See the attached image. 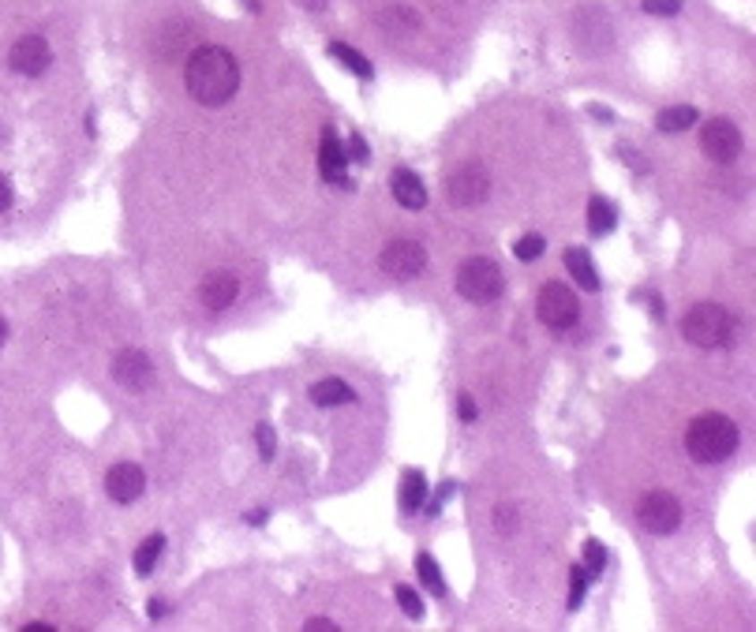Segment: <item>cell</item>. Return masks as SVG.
<instances>
[{"mask_svg":"<svg viewBox=\"0 0 756 632\" xmlns=\"http://www.w3.org/2000/svg\"><path fill=\"white\" fill-rule=\"evenodd\" d=\"M565 269L573 273V281L584 288V292H599V273H596V262H592V255H588L584 247H570L565 251Z\"/></svg>","mask_w":756,"mask_h":632,"instance_id":"e0dca14e","label":"cell"},{"mask_svg":"<svg viewBox=\"0 0 756 632\" xmlns=\"http://www.w3.org/2000/svg\"><path fill=\"white\" fill-rule=\"evenodd\" d=\"M697 120H700V113L692 109V105H674V109H663V113L656 116V128H659V132H685V128H692Z\"/></svg>","mask_w":756,"mask_h":632,"instance_id":"603a6c76","label":"cell"},{"mask_svg":"<svg viewBox=\"0 0 756 632\" xmlns=\"http://www.w3.org/2000/svg\"><path fill=\"white\" fill-rule=\"evenodd\" d=\"M580 568H584V573H588V580H596V576H603V568H606V551H603V546H599L596 539H592V542L584 546V561H580Z\"/></svg>","mask_w":756,"mask_h":632,"instance_id":"d4e9b609","label":"cell"},{"mask_svg":"<svg viewBox=\"0 0 756 632\" xmlns=\"http://www.w3.org/2000/svg\"><path fill=\"white\" fill-rule=\"evenodd\" d=\"M142 487H146L142 468L128 465V460H124V465H113L109 475H105V491H109V498L120 501V505H132L142 494Z\"/></svg>","mask_w":756,"mask_h":632,"instance_id":"4fadbf2b","label":"cell"},{"mask_svg":"<svg viewBox=\"0 0 756 632\" xmlns=\"http://www.w3.org/2000/svg\"><path fill=\"white\" fill-rule=\"evenodd\" d=\"M536 314L539 322L547 329H570L580 319V303H577V292L562 281H547L539 288V300H536Z\"/></svg>","mask_w":756,"mask_h":632,"instance_id":"5b68a950","label":"cell"},{"mask_svg":"<svg viewBox=\"0 0 756 632\" xmlns=\"http://www.w3.org/2000/svg\"><path fill=\"white\" fill-rule=\"evenodd\" d=\"M326 53H330L333 60H341V64H345L352 75H360V79H371V75H374L371 60H367L364 53H356L352 46H345V41H330V46H326Z\"/></svg>","mask_w":756,"mask_h":632,"instance_id":"7402d4cb","label":"cell"},{"mask_svg":"<svg viewBox=\"0 0 756 632\" xmlns=\"http://www.w3.org/2000/svg\"><path fill=\"white\" fill-rule=\"evenodd\" d=\"M487 195H491V173H487V168H483L479 161L457 165L453 173H450V180H446V199H450V206L472 209V206H479Z\"/></svg>","mask_w":756,"mask_h":632,"instance_id":"8992f818","label":"cell"},{"mask_svg":"<svg viewBox=\"0 0 756 632\" xmlns=\"http://www.w3.org/2000/svg\"><path fill=\"white\" fill-rule=\"evenodd\" d=\"M637 520L644 532L670 535V532H678V524H682V501L670 491H648L637 501Z\"/></svg>","mask_w":756,"mask_h":632,"instance_id":"52a82bcc","label":"cell"},{"mask_svg":"<svg viewBox=\"0 0 756 632\" xmlns=\"http://www.w3.org/2000/svg\"><path fill=\"white\" fill-rule=\"evenodd\" d=\"M734 333H738V322H734V314L719 303H697V307H689L682 319V337L689 345L708 348V352L726 348L734 341Z\"/></svg>","mask_w":756,"mask_h":632,"instance_id":"3957f363","label":"cell"},{"mask_svg":"<svg viewBox=\"0 0 756 632\" xmlns=\"http://www.w3.org/2000/svg\"><path fill=\"white\" fill-rule=\"evenodd\" d=\"M584 587H588V573L580 565H573V573H570V610H577L584 602Z\"/></svg>","mask_w":756,"mask_h":632,"instance_id":"f546056e","label":"cell"},{"mask_svg":"<svg viewBox=\"0 0 756 632\" xmlns=\"http://www.w3.org/2000/svg\"><path fill=\"white\" fill-rule=\"evenodd\" d=\"M506 288V278L491 259H465L457 269V292L468 303H494Z\"/></svg>","mask_w":756,"mask_h":632,"instance_id":"277c9868","label":"cell"},{"mask_svg":"<svg viewBox=\"0 0 756 632\" xmlns=\"http://www.w3.org/2000/svg\"><path fill=\"white\" fill-rule=\"evenodd\" d=\"M255 441H259V457H262V460H274V453H278V434H274V427H270V423H259V427H255Z\"/></svg>","mask_w":756,"mask_h":632,"instance_id":"f1b7e54d","label":"cell"},{"mask_svg":"<svg viewBox=\"0 0 756 632\" xmlns=\"http://www.w3.org/2000/svg\"><path fill=\"white\" fill-rule=\"evenodd\" d=\"M319 173H322L326 184H345L348 187V176H345V146L338 142V132H333V128H322Z\"/></svg>","mask_w":756,"mask_h":632,"instance_id":"5bb4252c","label":"cell"},{"mask_svg":"<svg viewBox=\"0 0 756 632\" xmlns=\"http://www.w3.org/2000/svg\"><path fill=\"white\" fill-rule=\"evenodd\" d=\"M23 632H53V625H46V621H30V625H23Z\"/></svg>","mask_w":756,"mask_h":632,"instance_id":"8d00e7d4","label":"cell"},{"mask_svg":"<svg viewBox=\"0 0 756 632\" xmlns=\"http://www.w3.org/2000/svg\"><path fill=\"white\" fill-rule=\"evenodd\" d=\"M700 150L711 161H719V165L738 161V154H742V132H738V124L726 120V116H711L704 128H700Z\"/></svg>","mask_w":756,"mask_h":632,"instance_id":"9c48e42d","label":"cell"},{"mask_svg":"<svg viewBox=\"0 0 756 632\" xmlns=\"http://www.w3.org/2000/svg\"><path fill=\"white\" fill-rule=\"evenodd\" d=\"M367 154H371V150H367V142H364L360 135H352V139H348V154H345V158H352V161H367Z\"/></svg>","mask_w":756,"mask_h":632,"instance_id":"1f68e13d","label":"cell"},{"mask_svg":"<svg viewBox=\"0 0 756 632\" xmlns=\"http://www.w3.org/2000/svg\"><path fill=\"white\" fill-rule=\"evenodd\" d=\"M543 247H547V240H543L539 233H528V236H520V240L513 243V255H517L520 262H536V259L543 255Z\"/></svg>","mask_w":756,"mask_h":632,"instance_id":"484cf974","label":"cell"},{"mask_svg":"<svg viewBox=\"0 0 756 632\" xmlns=\"http://www.w3.org/2000/svg\"><path fill=\"white\" fill-rule=\"evenodd\" d=\"M738 423L723 412H700L685 431V453L697 460V465H723L726 457H734L738 449Z\"/></svg>","mask_w":756,"mask_h":632,"instance_id":"7a4b0ae2","label":"cell"},{"mask_svg":"<svg viewBox=\"0 0 756 632\" xmlns=\"http://www.w3.org/2000/svg\"><path fill=\"white\" fill-rule=\"evenodd\" d=\"M517 524H520V513H517V505H510V501H502L498 509H494V532H498V535H513V532H517Z\"/></svg>","mask_w":756,"mask_h":632,"instance_id":"4316f807","label":"cell"},{"mask_svg":"<svg viewBox=\"0 0 756 632\" xmlns=\"http://www.w3.org/2000/svg\"><path fill=\"white\" fill-rule=\"evenodd\" d=\"M146 614H150V618L158 621V618H165V614H169V606H165L161 599H150V606H146Z\"/></svg>","mask_w":756,"mask_h":632,"instance_id":"d590c367","label":"cell"},{"mask_svg":"<svg viewBox=\"0 0 756 632\" xmlns=\"http://www.w3.org/2000/svg\"><path fill=\"white\" fill-rule=\"evenodd\" d=\"M161 554H165V535H161V532L146 535V539L139 542V551H135V573H139V576H150L154 568H158V561H161Z\"/></svg>","mask_w":756,"mask_h":632,"instance_id":"44dd1931","label":"cell"},{"mask_svg":"<svg viewBox=\"0 0 756 632\" xmlns=\"http://www.w3.org/2000/svg\"><path fill=\"white\" fill-rule=\"evenodd\" d=\"M393 595H397V606L405 610V618H412V621L424 618V602H419V595L412 592L408 584H397V592H393Z\"/></svg>","mask_w":756,"mask_h":632,"instance_id":"83f0119b","label":"cell"},{"mask_svg":"<svg viewBox=\"0 0 756 632\" xmlns=\"http://www.w3.org/2000/svg\"><path fill=\"white\" fill-rule=\"evenodd\" d=\"M416 573H419V580H424V587L431 595H446V580H442V573H438V565H434L431 554L416 558Z\"/></svg>","mask_w":756,"mask_h":632,"instance_id":"cb8c5ba5","label":"cell"},{"mask_svg":"<svg viewBox=\"0 0 756 632\" xmlns=\"http://www.w3.org/2000/svg\"><path fill=\"white\" fill-rule=\"evenodd\" d=\"M311 400H314L319 408H338V405H352L356 393L341 382V378H322V382L311 389Z\"/></svg>","mask_w":756,"mask_h":632,"instance_id":"ac0fdd59","label":"cell"},{"mask_svg":"<svg viewBox=\"0 0 756 632\" xmlns=\"http://www.w3.org/2000/svg\"><path fill=\"white\" fill-rule=\"evenodd\" d=\"M300 4H304V8H311V12H322V8H326V0H300Z\"/></svg>","mask_w":756,"mask_h":632,"instance_id":"f35d334b","label":"cell"},{"mask_svg":"<svg viewBox=\"0 0 756 632\" xmlns=\"http://www.w3.org/2000/svg\"><path fill=\"white\" fill-rule=\"evenodd\" d=\"M12 206V184L8 176H0V209H8Z\"/></svg>","mask_w":756,"mask_h":632,"instance_id":"e575fe53","label":"cell"},{"mask_svg":"<svg viewBox=\"0 0 756 632\" xmlns=\"http://www.w3.org/2000/svg\"><path fill=\"white\" fill-rule=\"evenodd\" d=\"M427 501V475L424 472H405V483H401V509L405 513H419Z\"/></svg>","mask_w":756,"mask_h":632,"instance_id":"ffe728a7","label":"cell"},{"mask_svg":"<svg viewBox=\"0 0 756 632\" xmlns=\"http://www.w3.org/2000/svg\"><path fill=\"white\" fill-rule=\"evenodd\" d=\"M618 225V209H614V202H606V199H592L588 202V233L592 236H606L611 228Z\"/></svg>","mask_w":756,"mask_h":632,"instance_id":"d6986e66","label":"cell"},{"mask_svg":"<svg viewBox=\"0 0 756 632\" xmlns=\"http://www.w3.org/2000/svg\"><path fill=\"white\" fill-rule=\"evenodd\" d=\"M184 87L206 109H218V105L233 101V94L240 90L236 56L221 46H199L184 64Z\"/></svg>","mask_w":756,"mask_h":632,"instance_id":"6da1fadb","label":"cell"},{"mask_svg":"<svg viewBox=\"0 0 756 632\" xmlns=\"http://www.w3.org/2000/svg\"><path fill=\"white\" fill-rule=\"evenodd\" d=\"M457 408H460V419H465V423H476V419H479L472 397H457Z\"/></svg>","mask_w":756,"mask_h":632,"instance_id":"d6a6232c","label":"cell"},{"mask_svg":"<svg viewBox=\"0 0 756 632\" xmlns=\"http://www.w3.org/2000/svg\"><path fill=\"white\" fill-rule=\"evenodd\" d=\"M4 341H8V322L0 319V345H4Z\"/></svg>","mask_w":756,"mask_h":632,"instance_id":"ab89813d","label":"cell"},{"mask_svg":"<svg viewBox=\"0 0 756 632\" xmlns=\"http://www.w3.org/2000/svg\"><path fill=\"white\" fill-rule=\"evenodd\" d=\"M378 266H382L393 281H416L419 273L427 269V251L419 240H390L378 255Z\"/></svg>","mask_w":756,"mask_h":632,"instance_id":"ba28073f","label":"cell"},{"mask_svg":"<svg viewBox=\"0 0 756 632\" xmlns=\"http://www.w3.org/2000/svg\"><path fill=\"white\" fill-rule=\"evenodd\" d=\"M390 192L405 209H424L427 206V187L412 173V168H393V173H390Z\"/></svg>","mask_w":756,"mask_h":632,"instance_id":"9a60e30c","label":"cell"},{"mask_svg":"<svg viewBox=\"0 0 756 632\" xmlns=\"http://www.w3.org/2000/svg\"><path fill=\"white\" fill-rule=\"evenodd\" d=\"M236 296H240V281H236L228 269L206 273L202 285H199V300H202L206 311H225V307H233Z\"/></svg>","mask_w":756,"mask_h":632,"instance_id":"7c38bea8","label":"cell"},{"mask_svg":"<svg viewBox=\"0 0 756 632\" xmlns=\"http://www.w3.org/2000/svg\"><path fill=\"white\" fill-rule=\"evenodd\" d=\"M640 8L648 15H678L682 12V0H640Z\"/></svg>","mask_w":756,"mask_h":632,"instance_id":"4dcf8cb0","label":"cell"},{"mask_svg":"<svg viewBox=\"0 0 756 632\" xmlns=\"http://www.w3.org/2000/svg\"><path fill=\"white\" fill-rule=\"evenodd\" d=\"M113 378H116V382H120L124 389L142 393L146 386L154 382V363H150V355L139 352V348L120 352L116 360H113Z\"/></svg>","mask_w":756,"mask_h":632,"instance_id":"8fae6325","label":"cell"},{"mask_svg":"<svg viewBox=\"0 0 756 632\" xmlns=\"http://www.w3.org/2000/svg\"><path fill=\"white\" fill-rule=\"evenodd\" d=\"M378 27L393 38H408V34L419 30V15L408 4H386L382 12H378Z\"/></svg>","mask_w":756,"mask_h":632,"instance_id":"2e32d148","label":"cell"},{"mask_svg":"<svg viewBox=\"0 0 756 632\" xmlns=\"http://www.w3.org/2000/svg\"><path fill=\"white\" fill-rule=\"evenodd\" d=\"M8 64H12V72H19V75L38 79L41 72H46V68L53 64V49H49V41L41 38V34H23V38H19L15 46H12Z\"/></svg>","mask_w":756,"mask_h":632,"instance_id":"30bf717a","label":"cell"},{"mask_svg":"<svg viewBox=\"0 0 756 632\" xmlns=\"http://www.w3.org/2000/svg\"><path fill=\"white\" fill-rule=\"evenodd\" d=\"M307 628H311V632H333L338 625H333L330 618H311V621H307Z\"/></svg>","mask_w":756,"mask_h":632,"instance_id":"836d02e7","label":"cell"},{"mask_svg":"<svg viewBox=\"0 0 756 632\" xmlns=\"http://www.w3.org/2000/svg\"><path fill=\"white\" fill-rule=\"evenodd\" d=\"M244 520H247V524H255V528H259V524H266V509H255V513L244 517Z\"/></svg>","mask_w":756,"mask_h":632,"instance_id":"74e56055","label":"cell"}]
</instances>
